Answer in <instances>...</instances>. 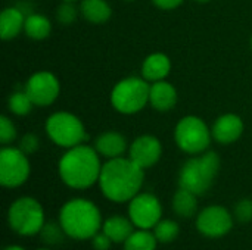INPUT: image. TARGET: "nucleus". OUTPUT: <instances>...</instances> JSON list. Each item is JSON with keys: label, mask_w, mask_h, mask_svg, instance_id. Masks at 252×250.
I'll return each instance as SVG.
<instances>
[{"label": "nucleus", "mask_w": 252, "mask_h": 250, "mask_svg": "<svg viewBox=\"0 0 252 250\" xmlns=\"http://www.w3.org/2000/svg\"><path fill=\"white\" fill-rule=\"evenodd\" d=\"M102 165L100 155L94 146L83 143L65 150L58 162V174L66 187L87 190L97 184Z\"/></svg>", "instance_id": "obj_2"}, {"label": "nucleus", "mask_w": 252, "mask_h": 250, "mask_svg": "<svg viewBox=\"0 0 252 250\" xmlns=\"http://www.w3.org/2000/svg\"><path fill=\"white\" fill-rule=\"evenodd\" d=\"M3 250H25L22 246H18V245H12V246H7V248H4Z\"/></svg>", "instance_id": "obj_33"}, {"label": "nucleus", "mask_w": 252, "mask_h": 250, "mask_svg": "<svg viewBox=\"0 0 252 250\" xmlns=\"http://www.w3.org/2000/svg\"><path fill=\"white\" fill-rule=\"evenodd\" d=\"M59 224L68 237L74 240H92L102 230L103 220L94 202L75 197L62 205Z\"/></svg>", "instance_id": "obj_3"}, {"label": "nucleus", "mask_w": 252, "mask_h": 250, "mask_svg": "<svg viewBox=\"0 0 252 250\" xmlns=\"http://www.w3.org/2000/svg\"><path fill=\"white\" fill-rule=\"evenodd\" d=\"M221 168V159L217 152L207 150L190 156L179 171V187L202 196L214 184Z\"/></svg>", "instance_id": "obj_4"}, {"label": "nucleus", "mask_w": 252, "mask_h": 250, "mask_svg": "<svg viewBox=\"0 0 252 250\" xmlns=\"http://www.w3.org/2000/svg\"><path fill=\"white\" fill-rule=\"evenodd\" d=\"M24 88L35 108H47L58 100L61 81L52 71H37L30 75Z\"/></svg>", "instance_id": "obj_12"}, {"label": "nucleus", "mask_w": 252, "mask_h": 250, "mask_svg": "<svg viewBox=\"0 0 252 250\" xmlns=\"http://www.w3.org/2000/svg\"><path fill=\"white\" fill-rule=\"evenodd\" d=\"M244 131H245V122L236 113L220 115L211 127L214 141L223 146L236 143L242 137Z\"/></svg>", "instance_id": "obj_14"}, {"label": "nucleus", "mask_w": 252, "mask_h": 250, "mask_svg": "<svg viewBox=\"0 0 252 250\" xmlns=\"http://www.w3.org/2000/svg\"><path fill=\"white\" fill-rule=\"evenodd\" d=\"M124 1H127V3H131V1H134V0H124Z\"/></svg>", "instance_id": "obj_37"}, {"label": "nucleus", "mask_w": 252, "mask_h": 250, "mask_svg": "<svg viewBox=\"0 0 252 250\" xmlns=\"http://www.w3.org/2000/svg\"><path fill=\"white\" fill-rule=\"evenodd\" d=\"M44 131L55 146L65 150L83 144L87 140L84 122L68 111H58L49 115L44 122Z\"/></svg>", "instance_id": "obj_6"}, {"label": "nucleus", "mask_w": 252, "mask_h": 250, "mask_svg": "<svg viewBox=\"0 0 252 250\" xmlns=\"http://www.w3.org/2000/svg\"><path fill=\"white\" fill-rule=\"evenodd\" d=\"M80 15V6L75 4V1H61L55 10V18L56 21L63 25H72Z\"/></svg>", "instance_id": "obj_27"}, {"label": "nucleus", "mask_w": 252, "mask_h": 250, "mask_svg": "<svg viewBox=\"0 0 252 250\" xmlns=\"http://www.w3.org/2000/svg\"><path fill=\"white\" fill-rule=\"evenodd\" d=\"M149 88L151 83L142 75L126 77L112 87L109 96L111 106L121 115H136L149 105Z\"/></svg>", "instance_id": "obj_5"}, {"label": "nucleus", "mask_w": 252, "mask_h": 250, "mask_svg": "<svg viewBox=\"0 0 252 250\" xmlns=\"http://www.w3.org/2000/svg\"><path fill=\"white\" fill-rule=\"evenodd\" d=\"M7 224L12 231L22 237L40 234L46 224L44 209L41 203L31 196L18 197L7 209Z\"/></svg>", "instance_id": "obj_7"}, {"label": "nucleus", "mask_w": 252, "mask_h": 250, "mask_svg": "<svg viewBox=\"0 0 252 250\" xmlns=\"http://www.w3.org/2000/svg\"><path fill=\"white\" fill-rule=\"evenodd\" d=\"M27 15L22 9L16 6L4 7L0 13V37L3 41L15 40L21 32H24Z\"/></svg>", "instance_id": "obj_18"}, {"label": "nucleus", "mask_w": 252, "mask_h": 250, "mask_svg": "<svg viewBox=\"0 0 252 250\" xmlns=\"http://www.w3.org/2000/svg\"><path fill=\"white\" fill-rule=\"evenodd\" d=\"M145 169L128 156L103 162L97 186L102 194L114 203H128L142 192Z\"/></svg>", "instance_id": "obj_1"}, {"label": "nucleus", "mask_w": 252, "mask_h": 250, "mask_svg": "<svg viewBox=\"0 0 252 250\" xmlns=\"http://www.w3.org/2000/svg\"><path fill=\"white\" fill-rule=\"evenodd\" d=\"M179 102L177 88L167 80L151 83L149 88V105L158 112H170Z\"/></svg>", "instance_id": "obj_16"}, {"label": "nucleus", "mask_w": 252, "mask_h": 250, "mask_svg": "<svg viewBox=\"0 0 252 250\" xmlns=\"http://www.w3.org/2000/svg\"><path fill=\"white\" fill-rule=\"evenodd\" d=\"M213 140L211 127L198 115H186L174 127V143L189 156L210 150Z\"/></svg>", "instance_id": "obj_8"}, {"label": "nucleus", "mask_w": 252, "mask_h": 250, "mask_svg": "<svg viewBox=\"0 0 252 250\" xmlns=\"http://www.w3.org/2000/svg\"><path fill=\"white\" fill-rule=\"evenodd\" d=\"M235 224L233 214L221 205H210L198 212L195 225L196 230L210 239H220L230 233Z\"/></svg>", "instance_id": "obj_11"}, {"label": "nucleus", "mask_w": 252, "mask_h": 250, "mask_svg": "<svg viewBox=\"0 0 252 250\" xmlns=\"http://www.w3.org/2000/svg\"><path fill=\"white\" fill-rule=\"evenodd\" d=\"M24 32L30 40L34 41H43L49 38L52 32V21L41 13H30L27 15Z\"/></svg>", "instance_id": "obj_22"}, {"label": "nucleus", "mask_w": 252, "mask_h": 250, "mask_svg": "<svg viewBox=\"0 0 252 250\" xmlns=\"http://www.w3.org/2000/svg\"><path fill=\"white\" fill-rule=\"evenodd\" d=\"M154 234L158 240V243L168 245L174 242L180 234V225L173 220H161L154 227Z\"/></svg>", "instance_id": "obj_25"}, {"label": "nucleus", "mask_w": 252, "mask_h": 250, "mask_svg": "<svg viewBox=\"0 0 252 250\" xmlns=\"http://www.w3.org/2000/svg\"><path fill=\"white\" fill-rule=\"evenodd\" d=\"M171 72V59L162 52H154L148 55L140 66V75L148 83H157L167 80Z\"/></svg>", "instance_id": "obj_17"}, {"label": "nucleus", "mask_w": 252, "mask_h": 250, "mask_svg": "<svg viewBox=\"0 0 252 250\" xmlns=\"http://www.w3.org/2000/svg\"><path fill=\"white\" fill-rule=\"evenodd\" d=\"M34 108L35 105L32 103L25 88L15 90L7 97V111L15 116H27Z\"/></svg>", "instance_id": "obj_24"}, {"label": "nucleus", "mask_w": 252, "mask_h": 250, "mask_svg": "<svg viewBox=\"0 0 252 250\" xmlns=\"http://www.w3.org/2000/svg\"><path fill=\"white\" fill-rule=\"evenodd\" d=\"M31 174V164L27 153L18 146H1L0 149V184L4 189L24 186Z\"/></svg>", "instance_id": "obj_9"}, {"label": "nucleus", "mask_w": 252, "mask_h": 250, "mask_svg": "<svg viewBox=\"0 0 252 250\" xmlns=\"http://www.w3.org/2000/svg\"><path fill=\"white\" fill-rule=\"evenodd\" d=\"M128 218L136 228L154 230V227L162 220L161 200L148 192H140L128 202Z\"/></svg>", "instance_id": "obj_10"}, {"label": "nucleus", "mask_w": 252, "mask_h": 250, "mask_svg": "<svg viewBox=\"0 0 252 250\" xmlns=\"http://www.w3.org/2000/svg\"><path fill=\"white\" fill-rule=\"evenodd\" d=\"M134 224L128 217L112 215L103 221L102 231L112 240V243H124L134 231Z\"/></svg>", "instance_id": "obj_20"}, {"label": "nucleus", "mask_w": 252, "mask_h": 250, "mask_svg": "<svg viewBox=\"0 0 252 250\" xmlns=\"http://www.w3.org/2000/svg\"><path fill=\"white\" fill-rule=\"evenodd\" d=\"M35 250H50L49 248H40V249H35Z\"/></svg>", "instance_id": "obj_35"}, {"label": "nucleus", "mask_w": 252, "mask_h": 250, "mask_svg": "<svg viewBox=\"0 0 252 250\" xmlns=\"http://www.w3.org/2000/svg\"><path fill=\"white\" fill-rule=\"evenodd\" d=\"M127 156L140 168L149 169L162 158V143L154 134H142L130 143Z\"/></svg>", "instance_id": "obj_13"}, {"label": "nucleus", "mask_w": 252, "mask_h": 250, "mask_svg": "<svg viewBox=\"0 0 252 250\" xmlns=\"http://www.w3.org/2000/svg\"><path fill=\"white\" fill-rule=\"evenodd\" d=\"M18 139V130L15 122L7 116H0V144L1 146H10Z\"/></svg>", "instance_id": "obj_28"}, {"label": "nucleus", "mask_w": 252, "mask_h": 250, "mask_svg": "<svg viewBox=\"0 0 252 250\" xmlns=\"http://www.w3.org/2000/svg\"><path fill=\"white\" fill-rule=\"evenodd\" d=\"M65 237H68V236L65 234V231L59 222L58 224L56 222H46L40 231V239L47 248L58 246V245L63 243Z\"/></svg>", "instance_id": "obj_26"}, {"label": "nucleus", "mask_w": 252, "mask_h": 250, "mask_svg": "<svg viewBox=\"0 0 252 250\" xmlns=\"http://www.w3.org/2000/svg\"><path fill=\"white\" fill-rule=\"evenodd\" d=\"M152 3L161 10H174L180 7L185 3V0H152Z\"/></svg>", "instance_id": "obj_32"}, {"label": "nucleus", "mask_w": 252, "mask_h": 250, "mask_svg": "<svg viewBox=\"0 0 252 250\" xmlns=\"http://www.w3.org/2000/svg\"><path fill=\"white\" fill-rule=\"evenodd\" d=\"M123 246H124V250H157L158 240L154 231L137 228L123 243Z\"/></svg>", "instance_id": "obj_23"}, {"label": "nucleus", "mask_w": 252, "mask_h": 250, "mask_svg": "<svg viewBox=\"0 0 252 250\" xmlns=\"http://www.w3.org/2000/svg\"><path fill=\"white\" fill-rule=\"evenodd\" d=\"M251 47H252V37H251Z\"/></svg>", "instance_id": "obj_38"}, {"label": "nucleus", "mask_w": 252, "mask_h": 250, "mask_svg": "<svg viewBox=\"0 0 252 250\" xmlns=\"http://www.w3.org/2000/svg\"><path fill=\"white\" fill-rule=\"evenodd\" d=\"M18 147H19L24 153H27V155L30 156V155L35 153V152L40 149V140H38V137H37L34 133H27V134H24V136L19 139Z\"/></svg>", "instance_id": "obj_30"}, {"label": "nucleus", "mask_w": 252, "mask_h": 250, "mask_svg": "<svg viewBox=\"0 0 252 250\" xmlns=\"http://www.w3.org/2000/svg\"><path fill=\"white\" fill-rule=\"evenodd\" d=\"M233 217L236 221L247 224L252 221V199H241L233 208Z\"/></svg>", "instance_id": "obj_29"}, {"label": "nucleus", "mask_w": 252, "mask_h": 250, "mask_svg": "<svg viewBox=\"0 0 252 250\" xmlns=\"http://www.w3.org/2000/svg\"><path fill=\"white\" fill-rule=\"evenodd\" d=\"M80 15L93 25H102L112 16V7L108 0H80Z\"/></svg>", "instance_id": "obj_19"}, {"label": "nucleus", "mask_w": 252, "mask_h": 250, "mask_svg": "<svg viewBox=\"0 0 252 250\" xmlns=\"http://www.w3.org/2000/svg\"><path fill=\"white\" fill-rule=\"evenodd\" d=\"M61 1H78V0H61Z\"/></svg>", "instance_id": "obj_36"}, {"label": "nucleus", "mask_w": 252, "mask_h": 250, "mask_svg": "<svg viewBox=\"0 0 252 250\" xmlns=\"http://www.w3.org/2000/svg\"><path fill=\"white\" fill-rule=\"evenodd\" d=\"M128 147L130 144L126 136L115 130L103 131L94 140V149L100 158H105L106 161L126 156V153H128Z\"/></svg>", "instance_id": "obj_15"}, {"label": "nucleus", "mask_w": 252, "mask_h": 250, "mask_svg": "<svg viewBox=\"0 0 252 250\" xmlns=\"http://www.w3.org/2000/svg\"><path fill=\"white\" fill-rule=\"evenodd\" d=\"M196 3H208L210 0H195Z\"/></svg>", "instance_id": "obj_34"}, {"label": "nucleus", "mask_w": 252, "mask_h": 250, "mask_svg": "<svg viewBox=\"0 0 252 250\" xmlns=\"http://www.w3.org/2000/svg\"><path fill=\"white\" fill-rule=\"evenodd\" d=\"M112 245V240L102 230L92 239V248L94 250H109Z\"/></svg>", "instance_id": "obj_31"}, {"label": "nucleus", "mask_w": 252, "mask_h": 250, "mask_svg": "<svg viewBox=\"0 0 252 250\" xmlns=\"http://www.w3.org/2000/svg\"><path fill=\"white\" fill-rule=\"evenodd\" d=\"M171 208L177 217L192 218L198 215V194L183 187H179V190H176V193L173 194Z\"/></svg>", "instance_id": "obj_21"}]
</instances>
